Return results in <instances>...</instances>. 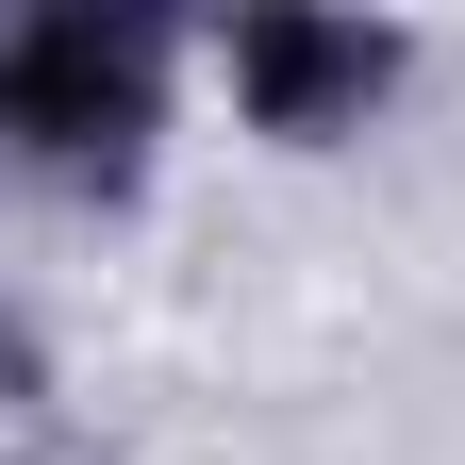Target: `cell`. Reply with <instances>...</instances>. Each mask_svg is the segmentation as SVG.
<instances>
[{"instance_id":"cell-1","label":"cell","mask_w":465,"mask_h":465,"mask_svg":"<svg viewBox=\"0 0 465 465\" xmlns=\"http://www.w3.org/2000/svg\"><path fill=\"white\" fill-rule=\"evenodd\" d=\"M150 134H166V17L50 0L0 34V166H34L50 200H134Z\"/></svg>"},{"instance_id":"cell-2","label":"cell","mask_w":465,"mask_h":465,"mask_svg":"<svg viewBox=\"0 0 465 465\" xmlns=\"http://www.w3.org/2000/svg\"><path fill=\"white\" fill-rule=\"evenodd\" d=\"M216 67H232V100H250V134L332 150V134H366V116L399 100L416 34L399 17H316V0H250V17H216Z\"/></svg>"}]
</instances>
